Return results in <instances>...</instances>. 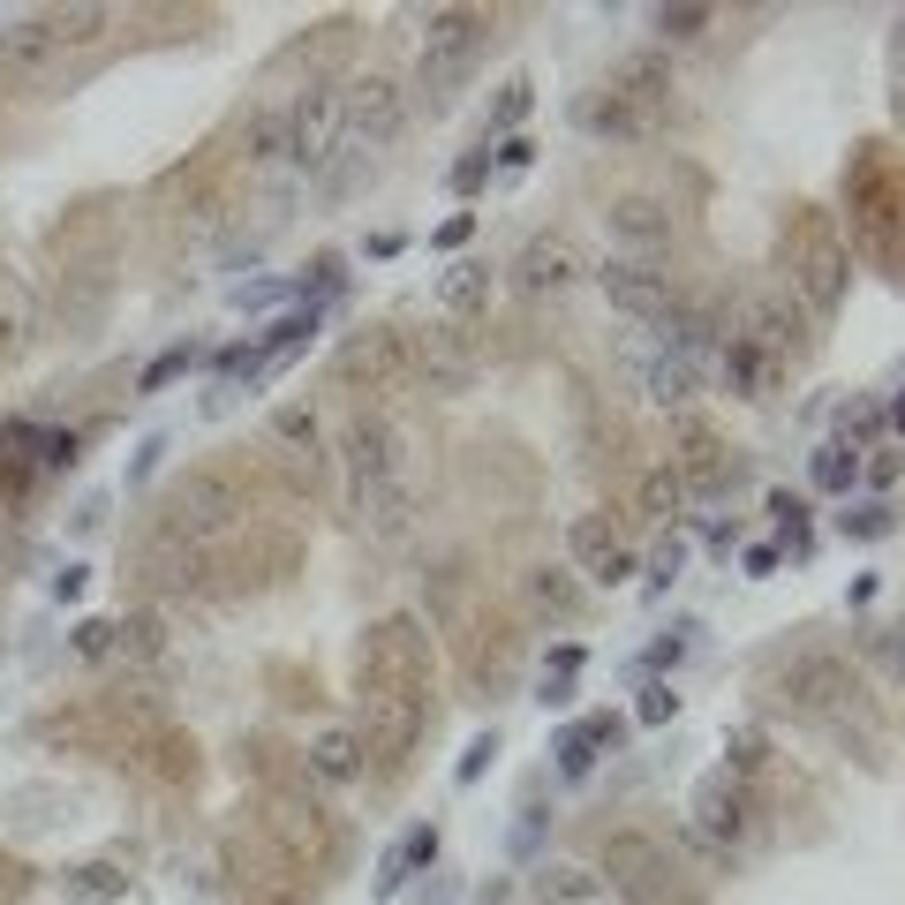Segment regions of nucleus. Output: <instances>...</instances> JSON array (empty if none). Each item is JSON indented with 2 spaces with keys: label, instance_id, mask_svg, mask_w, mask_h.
Returning a JSON list of instances; mask_svg holds the SVG:
<instances>
[{
  "label": "nucleus",
  "instance_id": "f257e3e1",
  "mask_svg": "<svg viewBox=\"0 0 905 905\" xmlns=\"http://www.w3.org/2000/svg\"><path fill=\"white\" fill-rule=\"evenodd\" d=\"M362 709H370V747L386 755V777L408 770V747L423 739L431 694H423V642L408 619H386L362 642Z\"/></svg>",
  "mask_w": 905,
  "mask_h": 905
},
{
  "label": "nucleus",
  "instance_id": "f03ea898",
  "mask_svg": "<svg viewBox=\"0 0 905 905\" xmlns=\"http://www.w3.org/2000/svg\"><path fill=\"white\" fill-rule=\"evenodd\" d=\"M845 272H853V250L838 242V227L822 212H800L785 227V280H792V295L808 302L815 317H830L845 302Z\"/></svg>",
  "mask_w": 905,
  "mask_h": 905
},
{
  "label": "nucleus",
  "instance_id": "7ed1b4c3",
  "mask_svg": "<svg viewBox=\"0 0 905 905\" xmlns=\"http://www.w3.org/2000/svg\"><path fill=\"white\" fill-rule=\"evenodd\" d=\"M347 506L370 520V528H392L400 506H408V483H400V453H392L386 423H355L347 431Z\"/></svg>",
  "mask_w": 905,
  "mask_h": 905
},
{
  "label": "nucleus",
  "instance_id": "20e7f679",
  "mask_svg": "<svg viewBox=\"0 0 905 905\" xmlns=\"http://www.w3.org/2000/svg\"><path fill=\"white\" fill-rule=\"evenodd\" d=\"M483 45H491V15L483 8H445V15H431V39H423V91H431V106H453V91L475 76Z\"/></svg>",
  "mask_w": 905,
  "mask_h": 905
},
{
  "label": "nucleus",
  "instance_id": "39448f33",
  "mask_svg": "<svg viewBox=\"0 0 905 905\" xmlns=\"http://www.w3.org/2000/svg\"><path fill=\"white\" fill-rule=\"evenodd\" d=\"M656 114H664V61L656 53H634L611 84H603V98L581 114L597 136H642L656 129Z\"/></svg>",
  "mask_w": 905,
  "mask_h": 905
},
{
  "label": "nucleus",
  "instance_id": "423d86ee",
  "mask_svg": "<svg viewBox=\"0 0 905 905\" xmlns=\"http://www.w3.org/2000/svg\"><path fill=\"white\" fill-rule=\"evenodd\" d=\"M400 122H408V106H400V91L392 84H355L340 98V144H333V151H347V159L370 167L378 151H392Z\"/></svg>",
  "mask_w": 905,
  "mask_h": 905
},
{
  "label": "nucleus",
  "instance_id": "0eeeda50",
  "mask_svg": "<svg viewBox=\"0 0 905 905\" xmlns=\"http://www.w3.org/2000/svg\"><path fill=\"white\" fill-rule=\"evenodd\" d=\"M845 197H853V242H867L875 257L891 264V219H898V181H891V159H883V144H867V159H853V173H845Z\"/></svg>",
  "mask_w": 905,
  "mask_h": 905
},
{
  "label": "nucleus",
  "instance_id": "6e6552de",
  "mask_svg": "<svg viewBox=\"0 0 905 905\" xmlns=\"http://www.w3.org/2000/svg\"><path fill=\"white\" fill-rule=\"evenodd\" d=\"M408 362H415V355H408V340H400L392 325H362V333L340 347L333 370H340L347 392H392L400 378H408Z\"/></svg>",
  "mask_w": 905,
  "mask_h": 905
},
{
  "label": "nucleus",
  "instance_id": "1a4fd4ad",
  "mask_svg": "<svg viewBox=\"0 0 905 905\" xmlns=\"http://www.w3.org/2000/svg\"><path fill=\"white\" fill-rule=\"evenodd\" d=\"M597 280H603V295H611V309H627V317H642V325H664V317H672L664 272H649V264H634V257H611Z\"/></svg>",
  "mask_w": 905,
  "mask_h": 905
},
{
  "label": "nucleus",
  "instance_id": "9d476101",
  "mask_svg": "<svg viewBox=\"0 0 905 905\" xmlns=\"http://www.w3.org/2000/svg\"><path fill=\"white\" fill-rule=\"evenodd\" d=\"M672 475H680V491H702V498H717V491H739L747 461H739V453H725V445L702 431V423H687V453L672 461Z\"/></svg>",
  "mask_w": 905,
  "mask_h": 905
},
{
  "label": "nucleus",
  "instance_id": "9b49d317",
  "mask_svg": "<svg viewBox=\"0 0 905 905\" xmlns=\"http://www.w3.org/2000/svg\"><path fill=\"white\" fill-rule=\"evenodd\" d=\"M573 559H581V573H589V581H627V573H634V551L611 536V520H603V514H581V520H573Z\"/></svg>",
  "mask_w": 905,
  "mask_h": 905
},
{
  "label": "nucleus",
  "instance_id": "f8f14e48",
  "mask_svg": "<svg viewBox=\"0 0 905 905\" xmlns=\"http://www.w3.org/2000/svg\"><path fill=\"white\" fill-rule=\"evenodd\" d=\"M619 733H627L619 717H581V725L559 739V777H589L603 747H619Z\"/></svg>",
  "mask_w": 905,
  "mask_h": 905
},
{
  "label": "nucleus",
  "instance_id": "ddd939ff",
  "mask_svg": "<svg viewBox=\"0 0 905 905\" xmlns=\"http://www.w3.org/2000/svg\"><path fill=\"white\" fill-rule=\"evenodd\" d=\"M431 861H438V830H431V822H415V830L386 853V867H378V898H400V891H408V875H415V867H431Z\"/></svg>",
  "mask_w": 905,
  "mask_h": 905
},
{
  "label": "nucleus",
  "instance_id": "4468645a",
  "mask_svg": "<svg viewBox=\"0 0 905 905\" xmlns=\"http://www.w3.org/2000/svg\"><path fill=\"white\" fill-rule=\"evenodd\" d=\"M483 302H491V264L461 257L453 272H438V309H445V317H475Z\"/></svg>",
  "mask_w": 905,
  "mask_h": 905
},
{
  "label": "nucleus",
  "instance_id": "2eb2a0df",
  "mask_svg": "<svg viewBox=\"0 0 905 905\" xmlns=\"http://www.w3.org/2000/svg\"><path fill=\"white\" fill-rule=\"evenodd\" d=\"M566 280H573V242H566V234L528 242V257H520V287H528V295H551V287H566Z\"/></svg>",
  "mask_w": 905,
  "mask_h": 905
},
{
  "label": "nucleus",
  "instance_id": "dca6fc26",
  "mask_svg": "<svg viewBox=\"0 0 905 905\" xmlns=\"http://www.w3.org/2000/svg\"><path fill=\"white\" fill-rule=\"evenodd\" d=\"M808 475H815V491H838V498H853V483H861V453L853 445H815V461H808Z\"/></svg>",
  "mask_w": 905,
  "mask_h": 905
},
{
  "label": "nucleus",
  "instance_id": "f3484780",
  "mask_svg": "<svg viewBox=\"0 0 905 905\" xmlns=\"http://www.w3.org/2000/svg\"><path fill=\"white\" fill-rule=\"evenodd\" d=\"M309 770L333 777V785H347V777L362 770V739H355V733H317V747H309Z\"/></svg>",
  "mask_w": 905,
  "mask_h": 905
},
{
  "label": "nucleus",
  "instance_id": "a211bd4d",
  "mask_svg": "<svg viewBox=\"0 0 905 905\" xmlns=\"http://www.w3.org/2000/svg\"><path fill=\"white\" fill-rule=\"evenodd\" d=\"M733 808H739V792H733V762H725V770L717 777H702V792H694V815L709 822V830H733Z\"/></svg>",
  "mask_w": 905,
  "mask_h": 905
},
{
  "label": "nucleus",
  "instance_id": "6ab92c4d",
  "mask_svg": "<svg viewBox=\"0 0 905 905\" xmlns=\"http://www.w3.org/2000/svg\"><path fill=\"white\" fill-rule=\"evenodd\" d=\"M423 370H431V386H461V378H469V340H461V333H431Z\"/></svg>",
  "mask_w": 905,
  "mask_h": 905
},
{
  "label": "nucleus",
  "instance_id": "aec40b11",
  "mask_svg": "<svg viewBox=\"0 0 905 905\" xmlns=\"http://www.w3.org/2000/svg\"><path fill=\"white\" fill-rule=\"evenodd\" d=\"M573 672H581V649L573 642L551 649V664H544V680H536V702H544V709H566V702H573Z\"/></svg>",
  "mask_w": 905,
  "mask_h": 905
},
{
  "label": "nucleus",
  "instance_id": "412c9836",
  "mask_svg": "<svg viewBox=\"0 0 905 905\" xmlns=\"http://www.w3.org/2000/svg\"><path fill=\"white\" fill-rule=\"evenodd\" d=\"M611 227H619L627 242H656V234H664V219H656L649 197H619V204H611Z\"/></svg>",
  "mask_w": 905,
  "mask_h": 905
},
{
  "label": "nucleus",
  "instance_id": "4be33fe9",
  "mask_svg": "<svg viewBox=\"0 0 905 905\" xmlns=\"http://www.w3.org/2000/svg\"><path fill=\"white\" fill-rule=\"evenodd\" d=\"M838 528H845V536H891V528H898V514H891V498H861V506H845V514H838Z\"/></svg>",
  "mask_w": 905,
  "mask_h": 905
},
{
  "label": "nucleus",
  "instance_id": "5701e85b",
  "mask_svg": "<svg viewBox=\"0 0 905 905\" xmlns=\"http://www.w3.org/2000/svg\"><path fill=\"white\" fill-rule=\"evenodd\" d=\"M181 370H197V347H189V340H181V347H167V355H159V362L144 370V386H136V392H167L173 378H181Z\"/></svg>",
  "mask_w": 905,
  "mask_h": 905
},
{
  "label": "nucleus",
  "instance_id": "b1692460",
  "mask_svg": "<svg viewBox=\"0 0 905 905\" xmlns=\"http://www.w3.org/2000/svg\"><path fill=\"white\" fill-rule=\"evenodd\" d=\"M536 603L559 611V619H573V611H581V589H573L566 573H536Z\"/></svg>",
  "mask_w": 905,
  "mask_h": 905
},
{
  "label": "nucleus",
  "instance_id": "393cba45",
  "mask_svg": "<svg viewBox=\"0 0 905 905\" xmlns=\"http://www.w3.org/2000/svg\"><path fill=\"white\" fill-rule=\"evenodd\" d=\"M680 498H687V491H680V475H672V469H656L642 483V506H649V514H680Z\"/></svg>",
  "mask_w": 905,
  "mask_h": 905
},
{
  "label": "nucleus",
  "instance_id": "a878e982",
  "mask_svg": "<svg viewBox=\"0 0 905 905\" xmlns=\"http://www.w3.org/2000/svg\"><path fill=\"white\" fill-rule=\"evenodd\" d=\"M528 98H536V84H528V76H514V84L498 91V114H491V129H514L520 114H528Z\"/></svg>",
  "mask_w": 905,
  "mask_h": 905
},
{
  "label": "nucleus",
  "instance_id": "bb28decb",
  "mask_svg": "<svg viewBox=\"0 0 905 905\" xmlns=\"http://www.w3.org/2000/svg\"><path fill=\"white\" fill-rule=\"evenodd\" d=\"M680 566H687V544L672 536V544H664V551L649 559V589H672V581H680Z\"/></svg>",
  "mask_w": 905,
  "mask_h": 905
},
{
  "label": "nucleus",
  "instance_id": "cd10ccee",
  "mask_svg": "<svg viewBox=\"0 0 905 905\" xmlns=\"http://www.w3.org/2000/svg\"><path fill=\"white\" fill-rule=\"evenodd\" d=\"M702 23H709V8H664V15H656V31H664V39H694Z\"/></svg>",
  "mask_w": 905,
  "mask_h": 905
},
{
  "label": "nucleus",
  "instance_id": "c85d7f7f",
  "mask_svg": "<svg viewBox=\"0 0 905 905\" xmlns=\"http://www.w3.org/2000/svg\"><path fill=\"white\" fill-rule=\"evenodd\" d=\"M483 181H491V151H475V159H461V167H453V189H461V197H475Z\"/></svg>",
  "mask_w": 905,
  "mask_h": 905
},
{
  "label": "nucleus",
  "instance_id": "c756f323",
  "mask_svg": "<svg viewBox=\"0 0 905 905\" xmlns=\"http://www.w3.org/2000/svg\"><path fill=\"white\" fill-rule=\"evenodd\" d=\"M280 295H287L280 280H250V287H234V309H272Z\"/></svg>",
  "mask_w": 905,
  "mask_h": 905
},
{
  "label": "nucleus",
  "instance_id": "7c9ffc66",
  "mask_svg": "<svg viewBox=\"0 0 905 905\" xmlns=\"http://www.w3.org/2000/svg\"><path fill=\"white\" fill-rule=\"evenodd\" d=\"M498 167H506V173H528V167H536V144H528V136H506V144H498Z\"/></svg>",
  "mask_w": 905,
  "mask_h": 905
},
{
  "label": "nucleus",
  "instance_id": "2f4dec72",
  "mask_svg": "<svg viewBox=\"0 0 905 905\" xmlns=\"http://www.w3.org/2000/svg\"><path fill=\"white\" fill-rule=\"evenodd\" d=\"M491 755H498V733H483L469 747V755H461V785H475V777H483V762H491Z\"/></svg>",
  "mask_w": 905,
  "mask_h": 905
},
{
  "label": "nucleus",
  "instance_id": "473e14b6",
  "mask_svg": "<svg viewBox=\"0 0 905 905\" xmlns=\"http://www.w3.org/2000/svg\"><path fill=\"white\" fill-rule=\"evenodd\" d=\"M687 634H694V627H672V642H656V649H649V672L680 664V656H687Z\"/></svg>",
  "mask_w": 905,
  "mask_h": 905
},
{
  "label": "nucleus",
  "instance_id": "72a5a7b5",
  "mask_svg": "<svg viewBox=\"0 0 905 905\" xmlns=\"http://www.w3.org/2000/svg\"><path fill=\"white\" fill-rule=\"evenodd\" d=\"M672 709H680V694H672V687H649L642 694V725H664Z\"/></svg>",
  "mask_w": 905,
  "mask_h": 905
},
{
  "label": "nucleus",
  "instance_id": "f704fd0d",
  "mask_svg": "<svg viewBox=\"0 0 905 905\" xmlns=\"http://www.w3.org/2000/svg\"><path fill=\"white\" fill-rule=\"evenodd\" d=\"M76 875H84V898H114V891H122L114 867H76Z\"/></svg>",
  "mask_w": 905,
  "mask_h": 905
},
{
  "label": "nucleus",
  "instance_id": "c9c22d12",
  "mask_svg": "<svg viewBox=\"0 0 905 905\" xmlns=\"http://www.w3.org/2000/svg\"><path fill=\"white\" fill-rule=\"evenodd\" d=\"M106 642H114V627H106V619H84V627H76V649H84V656H98Z\"/></svg>",
  "mask_w": 905,
  "mask_h": 905
},
{
  "label": "nucleus",
  "instance_id": "e433bc0d",
  "mask_svg": "<svg viewBox=\"0 0 905 905\" xmlns=\"http://www.w3.org/2000/svg\"><path fill=\"white\" fill-rule=\"evenodd\" d=\"M469 234H475V219H469V212H461V219H445V227H438V250H461Z\"/></svg>",
  "mask_w": 905,
  "mask_h": 905
},
{
  "label": "nucleus",
  "instance_id": "4c0bfd02",
  "mask_svg": "<svg viewBox=\"0 0 905 905\" xmlns=\"http://www.w3.org/2000/svg\"><path fill=\"white\" fill-rule=\"evenodd\" d=\"M777 559H785L777 544H755V551H747V573H777Z\"/></svg>",
  "mask_w": 905,
  "mask_h": 905
},
{
  "label": "nucleus",
  "instance_id": "58836bf2",
  "mask_svg": "<svg viewBox=\"0 0 905 905\" xmlns=\"http://www.w3.org/2000/svg\"><path fill=\"white\" fill-rule=\"evenodd\" d=\"M84 581H91L84 566H69V573H61V581H53V597H61V603H69V597H84Z\"/></svg>",
  "mask_w": 905,
  "mask_h": 905
},
{
  "label": "nucleus",
  "instance_id": "ea45409f",
  "mask_svg": "<svg viewBox=\"0 0 905 905\" xmlns=\"http://www.w3.org/2000/svg\"><path fill=\"white\" fill-rule=\"evenodd\" d=\"M159 453H167V438H144V453H136L129 475H151V469H159Z\"/></svg>",
  "mask_w": 905,
  "mask_h": 905
},
{
  "label": "nucleus",
  "instance_id": "a19ab883",
  "mask_svg": "<svg viewBox=\"0 0 905 905\" xmlns=\"http://www.w3.org/2000/svg\"><path fill=\"white\" fill-rule=\"evenodd\" d=\"M257 905H309L302 891H257Z\"/></svg>",
  "mask_w": 905,
  "mask_h": 905
},
{
  "label": "nucleus",
  "instance_id": "79ce46f5",
  "mask_svg": "<svg viewBox=\"0 0 905 905\" xmlns=\"http://www.w3.org/2000/svg\"><path fill=\"white\" fill-rule=\"evenodd\" d=\"M423 905H453V883H438V891H423Z\"/></svg>",
  "mask_w": 905,
  "mask_h": 905
},
{
  "label": "nucleus",
  "instance_id": "37998d69",
  "mask_svg": "<svg viewBox=\"0 0 905 905\" xmlns=\"http://www.w3.org/2000/svg\"><path fill=\"white\" fill-rule=\"evenodd\" d=\"M0 898H15V867H8V875H0Z\"/></svg>",
  "mask_w": 905,
  "mask_h": 905
}]
</instances>
